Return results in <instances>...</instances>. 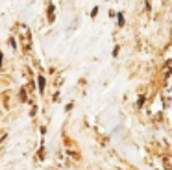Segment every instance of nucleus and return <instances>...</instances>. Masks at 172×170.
Segmentation results:
<instances>
[{"label": "nucleus", "mask_w": 172, "mask_h": 170, "mask_svg": "<svg viewBox=\"0 0 172 170\" xmlns=\"http://www.w3.org/2000/svg\"><path fill=\"white\" fill-rule=\"evenodd\" d=\"M37 82H39V93H43L44 91V76H39Z\"/></svg>", "instance_id": "1"}, {"label": "nucleus", "mask_w": 172, "mask_h": 170, "mask_svg": "<svg viewBox=\"0 0 172 170\" xmlns=\"http://www.w3.org/2000/svg\"><path fill=\"white\" fill-rule=\"evenodd\" d=\"M122 24H124V15L119 13V26H122Z\"/></svg>", "instance_id": "2"}, {"label": "nucleus", "mask_w": 172, "mask_h": 170, "mask_svg": "<svg viewBox=\"0 0 172 170\" xmlns=\"http://www.w3.org/2000/svg\"><path fill=\"white\" fill-rule=\"evenodd\" d=\"M2 59H4V56H2V52H0V67H2Z\"/></svg>", "instance_id": "3"}]
</instances>
